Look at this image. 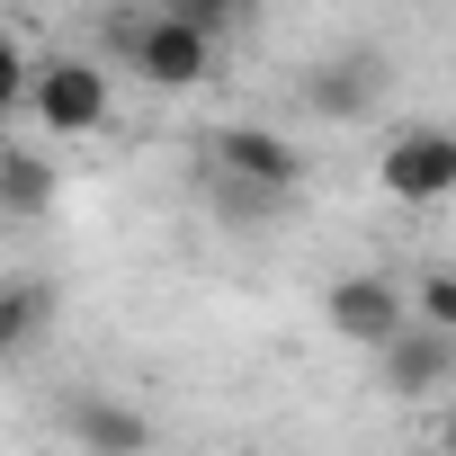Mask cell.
I'll list each match as a JSON object with an SVG mask.
<instances>
[{
	"mask_svg": "<svg viewBox=\"0 0 456 456\" xmlns=\"http://www.w3.org/2000/svg\"><path fill=\"white\" fill-rule=\"evenodd\" d=\"M19 117H28L37 134H54V143L108 134V117H117V72H108L99 54H37V63H28Z\"/></svg>",
	"mask_w": 456,
	"mask_h": 456,
	"instance_id": "obj_1",
	"label": "cell"
},
{
	"mask_svg": "<svg viewBox=\"0 0 456 456\" xmlns=\"http://www.w3.org/2000/svg\"><path fill=\"white\" fill-rule=\"evenodd\" d=\"M134 81H152V90H197V81H215V37H197L188 19H170V10H143V28H134V45L117 54Z\"/></svg>",
	"mask_w": 456,
	"mask_h": 456,
	"instance_id": "obj_5",
	"label": "cell"
},
{
	"mask_svg": "<svg viewBox=\"0 0 456 456\" xmlns=\"http://www.w3.org/2000/svg\"><path fill=\"white\" fill-rule=\"evenodd\" d=\"M376 376H385L394 403H429V394H447V376H456V331H420V322H403V331L376 349Z\"/></svg>",
	"mask_w": 456,
	"mask_h": 456,
	"instance_id": "obj_6",
	"label": "cell"
},
{
	"mask_svg": "<svg viewBox=\"0 0 456 456\" xmlns=\"http://www.w3.org/2000/svg\"><path fill=\"white\" fill-rule=\"evenodd\" d=\"M403 296H411V287H403L394 269H340V278L322 287V322H331L349 349H385V340L411 322Z\"/></svg>",
	"mask_w": 456,
	"mask_h": 456,
	"instance_id": "obj_4",
	"label": "cell"
},
{
	"mask_svg": "<svg viewBox=\"0 0 456 456\" xmlns=\"http://www.w3.org/2000/svg\"><path fill=\"white\" fill-rule=\"evenodd\" d=\"M215 179H233L269 206H287L305 188V143L287 126H260V117H233V126H215Z\"/></svg>",
	"mask_w": 456,
	"mask_h": 456,
	"instance_id": "obj_2",
	"label": "cell"
},
{
	"mask_svg": "<svg viewBox=\"0 0 456 456\" xmlns=\"http://www.w3.org/2000/svg\"><path fill=\"white\" fill-rule=\"evenodd\" d=\"M215 206H224V224H269V197H251L233 179H215Z\"/></svg>",
	"mask_w": 456,
	"mask_h": 456,
	"instance_id": "obj_12",
	"label": "cell"
},
{
	"mask_svg": "<svg viewBox=\"0 0 456 456\" xmlns=\"http://www.w3.org/2000/svg\"><path fill=\"white\" fill-rule=\"evenodd\" d=\"M376 99H385V72H376L367 54L314 63V72L296 81V108H305V117H322V126H358V117H376Z\"/></svg>",
	"mask_w": 456,
	"mask_h": 456,
	"instance_id": "obj_7",
	"label": "cell"
},
{
	"mask_svg": "<svg viewBox=\"0 0 456 456\" xmlns=\"http://www.w3.org/2000/svg\"><path fill=\"white\" fill-rule=\"evenodd\" d=\"M54 305H63V296H54V278H37V269H10V278H0V367L45 349Z\"/></svg>",
	"mask_w": 456,
	"mask_h": 456,
	"instance_id": "obj_9",
	"label": "cell"
},
{
	"mask_svg": "<svg viewBox=\"0 0 456 456\" xmlns=\"http://www.w3.org/2000/svg\"><path fill=\"white\" fill-rule=\"evenodd\" d=\"M28 63H37V54H28V37H19V28H0V117L28 99Z\"/></svg>",
	"mask_w": 456,
	"mask_h": 456,
	"instance_id": "obj_11",
	"label": "cell"
},
{
	"mask_svg": "<svg viewBox=\"0 0 456 456\" xmlns=\"http://www.w3.org/2000/svg\"><path fill=\"white\" fill-rule=\"evenodd\" d=\"M376 179L394 206H447L456 197V134L447 126H403L376 152Z\"/></svg>",
	"mask_w": 456,
	"mask_h": 456,
	"instance_id": "obj_3",
	"label": "cell"
},
{
	"mask_svg": "<svg viewBox=\"0 0 456 456\" xmlns=\"http://www.w3.org/2000/svg\"><path fill=\"white\" fill-rule=\"evenodd\" d=\"M54 197H63V170L45 143H0V224H37L54 215Z\"/></svg>",
	"mask_w": 456,
	"mask_h": 456,
	"instance_id": "obj_10",
	"label": "cell"
},
{
	"mask_svg": "<svg viewBox=\"0 0 456 456\" xmlns=\"http://www.w3.org/2000/svg\"><path fill=\"white\" fill-rule=\"evenodd\" d=\"M63 438L81 456H152V411L126 403V394H81L63 411Z\"/></svg>",
	"mask_w": 456,
	"mask_h": 456,
	"instance_id": "obj_8",
	"label": "cell"
}]
</instances>
